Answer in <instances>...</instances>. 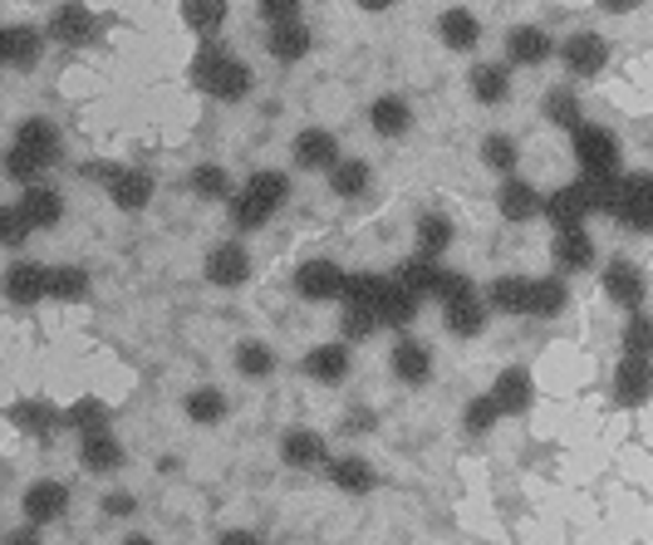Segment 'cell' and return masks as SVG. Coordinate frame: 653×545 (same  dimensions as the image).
Here are the masks:
<instances>
[{
  "label": "cell",
  "mask_w": 653,
  "mask_h": 545,
  "mask_svg": "<svg viewBox=\"0 0 653 545\" xmlns=\"http://www.w3.org/2000/svg\"><path fill=\"white\" fill-rule=\"evenodd\" d=\"M285 202H290V177L275 173V167H261V173H251L241 182V192L226 202V212H232L236 232H256V226H266Z\"/></svg>",
  "instance_id": "1"
},
{
  "label": "cell",
  "mask_w": 653,
  "mask_h": 545,
  "mask_svg": "<svg viewBox=\"0 0 653 545\" xmlns=\"http://www.w3.org/2000/svg\"><path fill=\"white\" fill-rule=\"evenodd\" d=\"M54 163H60V133H54V123L25 119V123L16 128V138H10L6 177H10V182H25V187H34L44 167H54Z\"/></svg>",
  "instance_id": "2"
},
{
  "label": "cell",
  "mask_w": 653,
  "mask_h": 545,
  "mask_svg": "<svg viewBox=\"0 0 653 545\" xmlns=\"http://www.w3.org/2000/svg\"><path fill=\"white\" fill-rule=\"evenodd\" d=\"M192 84H197L202 94L236 104V99L251 94V64L226 54L222 44H202V50L192 54Z\"/></svg>",
  "instance_id": "3"
},
{
  "label": "cell",
  "mask_w": 653,
  "mask_h": 545,
  "mask_svg": "<svg viewBox=\"0 0 653 545\" xmlns=\"http://www.w3.org/2000/svg\"><path fill=\"white\" fill-rule=\"evenodd\" d=\"M614 222L629 232H653V173H629L619 182Z\"/></svg>",
  "instance_id": "4"
},
{
  "label": "cell",
  "mask_w": 653,
  "mask_h": 545,
  "mask_svg": "<svg viewBox=\"0 0 653 545\" xmlns=\"http://www.w3.org/2000/svg\"><path fill=\"white\" fill-rule=\"evenodd\" d=\"M575 163L580 173L600 177V173H619V138L610 128H594V123H584L575 133Z\"/></svg>",
  "instance_id": "5"
},
{
  "label": "cell",
  "mask_w": 653,
  "mask_h": 545,
  "mask_svg": "<svg viewBox=\"0 0 653 545\" xmlns=\"http://www.w3.org/2000/svg\"><path fill=\"white\" fill-rule=\"evenodd\" d=\"M295 290L305 295V300H344V290H349V270L335 266V260H305L300 270H295Z\"/></svg>",
  "instance_id": "6"
},
{
  "label": "cell",
  "mask_w": 653,
  "mask_h": 545,
  "mask_svg": "<svg viewBox=\"0 0 653 545\" xmlns=\"http://www.w3.org/2000/svg\"><path fill=\"white\" fill-rule=\"evenodd\" d=\"M290 153H295V167H305V173H335V167L344 163L339 138L329 128H300Z\"/></svg>",
  "instance_id": "7"
},
{
  "label": "cell",
  "mask_w": 653,
  "mask_h": 545,
  "mask_svg": "<svg viewBox=\"0 0 653 545\" xmlns=\"http://www.w3.org/2000/svg\"><path fill=\"white\" fill-rule=\"evenodd\" d=\"M560 60H565V70L575 79H594L610 64V44H604V35H594V30H575L565 40V50H560Z\"/></svg>",
  "instance_id": "8"
},
{
  "label": "cell",
  "mask_w": 653,
  "mask_h": 545,
  "mask_svg": "<svg viewBox=\"0 0 653 545\" xmlns=\"http://www.w3.org/2000/svg\"><path fill=\"white\" fill-rule=\"evenodd\" d=\"M50 295V266L40 260H16L6 270V300L10 305H40Z\"/></svg>",
  "instance_id": "9"
},
{
  "label": "cell",
  "mask_w": 653,
  "mask_h": 545,
  "mask_svg": "<svg viewBox=\"0 0 653 545\" xmlns=\"http://www.w3.org/2000/svg\"><path fill=\"white\" fill-rule=\"evenodd\" d=\"M44 35L60 40V44H89L99 35V20H94V10L89 6H54Z\"/></svg>",
  "instance_id": "10"
},
{
  "label": "cell",
  "mask_w": 653,
  "mask_h": 545,
  "mask_svg": "<svg viewBox=\"0 0 653 545\" xmlns=\"http://www.w3.org/2000/svg\"><path fill=\"white\" fill-rule=\"evenodd\" d=\"M206 280L212 286H246V276H251V256H246V246H236V241H222V246H212L206 251Z\"/></svg>",
  "instance_id": "11"
},
{
  "label": "cell",
  "mask_w": 653,
  "mask_h": 545,
  "mask_svg": "<svg viewBox=\"0 0 653 545\" xmlns=\"http://www.w3.org/2000/svg\"><path fill=\"white\" fill-rule=\"evenodd\" d=\"M541 217L555 226V232H575V226H584V217H590V197H584L580 182H570V187H555L545 197Z\"/></svg>",
  "instance_id": "12"
},
{
  "label": "cell",
  "mask_w": 653,
  "mask_h": 545,
  "mask_svg": "<svg viewBox=\"0 0 653 545\" xmlns=\"http://www.w3.org/2000/svg\"><path fill=\"white\" fill-rule=\"evenodd\" d=\"M10 423H16L25 438H40V442H50V438L64 428V413H60V408H54V403H40V399H20V403H10Z\"/></svg>",
  "instance_id": "13"
},
{
  "label": "cell",
  "mask_w": 653,
  "mask_h": 545,
  "mask_svg": "<svg viewBox=\"0 0 653 545\" xmlns=\"http://www.w3.org/2000/svg\"><path fill=\"white\" fill-rule=\"evenodd\" d=\"M40 50H44V35L34 25L0 30V64H6V70H30V64H40Z\"/></svg>",
  "instance_id": "14"
},
{
  "label": "cell",
  "mask_w": 653,
  "mask_h": 545,
  "mask_svg": "<svg viewBox=\"0 0 653 545\" xmlns=\"http://www.w3.org/2000/svg\"><path fill=\"white\" fill-rule=\"evenodd\" d=\"M280 462L295 472H315V467H329L325 462V438L309 433V428H290L280 438Z\"/></svg>",
  "instance_id": "15"
},
{
  "label": "cell",
  "mask_w": 653,
  "mask_h": 545,
  "mask_svg": "<svg viewBox=\"0 0 653 545\" xmlns=\"http://www.w3.org/2000/svg\"><path fill=\"white\" fill-rule=\"evenodd\" d=\"M20 506H25V521H30V526L40 531V526H50V521H60V516H64V506H69V486H64V482H34Z\"/></svg>",
  "instance_id": "16"
},
{
  "label": "cell",
  "mask_w": 653,
  "mask_h": 545,
  "mask_svg": "<svg viewBox=\"0 0 653 545\" xmlns=\"http://www.w3.org/2000/svg\"><path fill=\"white\" fill-rule=\"evenodd\" d=\"M497 212L507 222H531V217H541L545 212V202H541V192L531 187V182H521V177H507L497 187Z\"/></svg>",
  "instance_id": "17"
},
{
  "label": "cell",
  "mask_w": 653,
  "mask_h": 545,
  "mask_svg": "<svg viewBox=\"0 0 653 545\" xmlns=\"http://www.w3.org/2000/svg\"><path fill=\"white\" fill-rule=\"evenodd\" d=\"M649 393H653V363L649 359H619L614 399L624 408H639V403H649Z\"/></svg>",
  "instance_id": "18"
},
{
  "label": "cell",
  "mask_w": 653,
  "mask_h": 545,
  "mask_svg": "<svg viewBox=\"0 0 653 545\" xmlns=\"http://www.w3.org/2000/svg\"><path fill=\"white\" fill-rule=\"evenodd\" d=\"M604 295H610L614 305H624L629 315H639V305H644V276H639V266L610 260V266H604Z\"/></svg>",
  "instance_id": "19"
},
{
  "label": "cell",
  "mask_w": 653,
  "mask_h": 545,
  "mask_svg": "<svg viewBox=\"0 0 653 545\" xmlns=\"http://www.w3.org/2000/svg\"><path fill=\"white\" fill-rule=\"evenodd\" d=\"M20 212L30 217L34 232H50V226H60V217H64V197L50 182H34V187L20 192Z\"/></svg>",
  "instance_id": "20"
},
{
  "label": "cell",
  "mask_w": 653,
  "mask_h": 545,
  "mask_svg": "<svg viewBox=\"0 0 653 545\" xmlns=\"http://www.w3.org/2000/svg\"><path fill=\"white\" fill-rule=\"evenodd\" d=\"M103 192H109V202L119 212H143L147 202H153V177H147L143 167H123V173L113 177Z\"/></svg>",
  "instance_id": "21"
},
{
  "label": "cell",
  "mask_w": 653,
  "mask_h": 545,
  "mask_svg": "<svg viewBox=\"0 0 653 545\" xmlns=\"http://www.w3.org/2000/svg\"><path fill=\"white\" fill-rule=\"evenodd\" d=\"M550 54H555V44L541 25H516L507 35V60L511 64H526V70H535V64H545Z\"/></svg>",
  "instance_id": "22"
},
{
  "label": "cell",
  "mask_w": 653,
  "mask_h": 545,
  "mask_svg": "<svg viewBox=\"0 0 653 545\" xmlns=\"http://www.w3.org/2000/svg\"><path fill=\"white\" fill-rule=\"evenodd\" d=\"M491 399H497L501 418H507V413H526V408H531V399H535L531 373H526V369H501L497 383H491Z\"/></svg>",
  "instance_id": "23"
},
{
  "label": "cell",
  "mask_w": 653,
  "mask_h": 545,
  "mask_svg": "<svg viewBox=\"0 0 653 545\" xmlns=\"http://www.w3.org/2000/svg\"><path fill=\"white\" fill-rule=\"evenodd\" d=\"M309 44H315V35H309L305 20H290V25H271L266 30V50L280 64H300L305 54H309Z\"/></svg>",
  "instance_id": "24"
},
{
  "label": "cell",
  "mask_w": 653,
  "mask_h": 545,
  "mask_svg": "<svg viewBox=\"0 0 653 545\" xmlns=\"http://www.w3.org/2000/svg\"><path fill=\"white\" fill-rule=\"evenodd\" d=\"M388 363H394V379L412 383V389L432 379V349L418 345V339H398V345H394V359H388Z\"/></svg>",
  "instance_id": "25"
},
{
  "label": "cell",
  "mask_w": 653,
  "mask_h": 545,
  "mask_svg": "<svg viewBox=\"0 0 653 545\" xmlns=\"http://www.w3.org/2000/svg\"><path fill=\"white\" fill-rule=\"evenodd\" d=\"M550 256H555L560 270H590L594 266V236L584 232V226H575V232H555Z\"/></svg>",
  "instance_id": "26"
},
{
  "label": "cell",
  "mask_w": 653,
  "mask_h": 545,
  "mask_svg": "<svg viewBox=\"0 0 653 545\" xmlns=\"http://www.w3.org/2000/svg\"><path fill=\"white\" fill-rule=\"evenodd\" d=\"M442 276H447V266H442V260H428V256H412V260L398 266V286L412 290L418 300H422V295H432V300H438Z\"/></svg>",
  "instance_id": "27"
},
{
  "label": "cell",
  "mask_w": 653,
  "mask_h": 545,
  "mask_svg": "<svg viewBox=\"0 0 653 545\" xmlns=\"http://www.w3.org/2000/svg\"><path fill=\"white\" fill-rule=\"evenodd\" d=\"M369 123H374V133H378V138H404V133L412 128V109H408V99H398V94L374 99Z\"/></svg>",
  "instance_id": "28"
},
{
  "label": "cell",
  "mask_w": 653,
  "mask_h": 545,
  "mask_svg": "<svg viewBox=\"0 0 653 545\" xmlns=\"http://www.w3.org/2000/svg\"><path fill=\"white\" fill-rule=\"evenodd\" d=\"M438 35H442L447 50H472V44L481 40V20L472 16V10L452 6V10H442L438 16Z\"/></svg>",
  "instance_id": "29"
},
{
  "label": "cell",
  "mask_w": 653,
  "mask_h": 545,
  "mask_svg": "<svg viewBox=\"0 0 653 545\" xmlns=\"http://www.w3.org/2000/svg\"><path fill=\"white\" fill-rule=\"evenodd\" d=\"M329 482H335L339 492H349V496H369L378 486V476H374V467L364 457H335L329 462Z\"/></svg>",
  "instance_id": "30"
},
{
  "label": "cell",
  "mask_w": 653,
  "mask_h": 545,
  "mask_svg": "<svg viewBox=\"0 0 653 545\" xmlns=\"http://www.w3.org/2000/svg\"><path fill=\"white\" fill-rule=\"evenodd\" d=\"M369 182H374V167L364 163V157H344L335 173H329V192H335L339 202H354L369 192Z\"/></svg>",
  "instance_id": "31"
},
{
  "label": "cell",
  "mask_w": 653,
  "mask_h": 545,
  "mask_svg": "<svg viewBox=\"0 0 653 545\" xmlns=\"http://www.w3.org/2000/svg\"><path fill=\"white\" fill-rule=\"evenodd\" d=\"M109 423H113V413H109V403H99V399H79V403L64 413V428H74L79 442L109 433Z\"/></svg>",
  "instance_id": "32"
},
{
  "label": "cell",
  "mask_w": 653,
  "mask_h": 545,
  "mask_svg": "<svg viewBox=\"0 0 653 545\" xmlns=\"http://www.w3.org/2000/svg\"><path fill=\"white\" fill-rule=\"evenodd\" d=\"M79 462H84L89 472H119L123 467V442L113 433L84 438V442H79Z\"/></svg>",
  "instance_id": "33"
},
{
  "label": "cell",
  "mask_w": 653,
  "mask_h": 545,
  "mask_svg": "<svg viewBox=\"0 0 653 545\" xmlns=\"http://www.w3.org/2000/svg\"><path fill=\"white\" fill-rule=\"evenodd\" d=\"M412 236H418V256L438 260L447 246H452V222H447L442 212H422L418 226H412Z\"/></svg>",
  "instance_id": "34"
},
{
  "label": "cell",
  "mask_w": 653,
  "mask_h": 545,
  "mask_svg": "<svg viewBox=\"0 0 653 545\" xmlns=\"http://www.w3.org/2000/svg\"><path fill=\"white\" fill-rule=\"evenodd\" d=\"M305 373L319 383H339L344 373H349V349L344 345H319L305 354Z\"/></svg>",
  "instance_id": "35"
},
{
  "label": "cell",
  "mask_w": 653,
  "mask_h": 545,
  "mask_svg": "<svg viewBox=\"0 0 653 545\" xmlns=\"http://www.w3.org/2000/svg\"><path fill=\"white\" fill-rule=\"evenodd\" d=\"M442 320H447V329H452L457 339H477L481 329H487V305H481L477 295H472V300L447 305V310H442Z\"/></svg>",
  "instance_id": "36"
},
{
  "label": "cell",
  "mask_w": 653,
  "mask_h": 545,
  "mask_svg": "<svg viewBox=\"0 0 653 545\" xmlns=\"http://www.w3.org/2000/svg\"><path fill=\"white\" fill-rule=\"evenodd\" d=\"M487 300H491V310L526 315V310H531V280H521V276H501L497 286L487 290Z\"/></svg>",
  "instance_id": "37"
},
{
  "label": "cell",
  "mask_w": 653,
  "mask_h": 545,
  "mask_svg": "<svg viewBox=\"0 0 653 545\" xmlns=\"http://www.w3.org/2000/svg\"><path fill=\"white\" fill-rule=\"evenodd\" d=\"M187 187L197 192L202 202H232V197H236V192H232V177H226V167H216V163H202V167H192Z\"/></svg>",
  "instance_id": "38"
},
{
  "label": "cell",
  "mask_w": 653,
  "mask_h": 545,
  "mask_svg": "<svg viewBox=\"0 0 653 545\" xmlns=\"http://www.w3.org/2000/svg\"><path fill=\"white\" fill-rule=\"evenodd\" d=\"M507 94H511V74L501 70V64H477L472 99H481V104H507Z\"/></svg>",
  "instance_id": "39"
},
{
  "label": "cell",
  "mask_w": 653,
  "mask_h": 545,
  "mask_svg": "<svg viewBox=\"0 0 653 545\" xmlns=\"http://www.w3.org/2000/svg\"><path fill=\"white\" fill-rule=\"evenodd\" d=\"M182 20H187L192 35L216 44V30L226 25V6H216V0H197V6H182Z\"/></svg>",
  "instance_id": "40"
},
{
  "label": "cell",
  "mask_w": 653,
  "mask_h": 545,
  "mask_svg": "<svg viewBox=\"0 0 653 545\" xmlns=\"http://www.w3.org/2000/svg\"><path fill=\"white\" fill-rule=\"evenodd\" d=\"M541 113L555 128H570V133H580L584 128V119H580V99L570 94V89H550V94L541 99Z\"/></svg>",
  "instance_id": "41"
},
{
  "label": "cell",
  "mask_w": 653,
  "mask_h": 545,
  "mask_svg": "<svg viewBox=\"0 0 653 545\" xmlns=\"http://www.w3.org/2000/svg\"><path fill=\"white\" fill-rule=\"evenodd\" d=\"M89 295V270L84 266H50V300H84Z\"/></svg>",
  "instance_id": "42"
},
{
  "label": "cell",
  "mask_w": 653,
  "mask_h": 545,
  "mask_svg": "<svg viewBox=\"0 0 653 545\" xmlns=\"http://www.w3.org/2000/svg\"><path fill=\"white\" fill-rule=\"evenodd\" d=\"M378 320H384L388 329H408L412 320H418V295L398 286V276H394V290H388L384 310H378Z\"/></svg>",
  "instance_id": "43"
},
{
  "label": "cell",
  "mask_w": 653,
  "mask_h": 545,
  "mask_svg": "<svg viewBox=\"0 0 653 545\" xmlns=\"http://www.w3.org/2000/svg\"><path fill=\"white\" fill-rule=\"evenodd\" d=\"M187 418H192L197 428L222 423V418H226V393H222V389H192V393H187Z\"/></svg>",
  "instance_id": "44"
},
{
  "label": "cell",
  "mask_w": 653,
  "mask_h": 545,
  "mask_svg": "<svg viewBox=\"0 0 653 545\" xmlns=\"http://www.w3.org/2000/svg\"><path fill=\"white\" fill-rule=\"evenodd\" d=\"M565 300H570V295H565V286H560V280H531V310H526V315H535V320H555V315L560 310H565Z\"/></svg>",
  "instance_id": "45"
},
{
  "label": "cell",
  "mask_w": 653,
  "mask_h": 545,
  "mask_svg": "<svg viewBox=\"0 0 653 545\" xmlns=\"http://www.w3.org/2000/svg\"><path fill=\"white\" fill-rule=\"evenodd\" d=\"M619 173H600V177H590V173H580V187H584V197H590V212H610L614 217V207H619Z\"/></svg>",
  "instance_id": "46"
},
{
  "label": "cell",
  "mask_w": 653,
  "mask_h": 545,
  "mask_svg": "<svg viewBox=\"0 0 653 545\" xmlns=\"http://www.w3.org/2000/svg\"><path fill=\"white\" fill-rule=\"evenodd\" d=\"M236 369L246 379H266V373H275V349H266L261 339H246V345H236Z\"/></svg>",
  "instance_id": "47"
},
{
  "label": "cell",
  "mask_w": 653,
  "mask_h": 545,
  "mask_svg": "<svg viewBox=\"0 0 653 545\" xmlns=\"http://www.w3.org/2000/svg\"><path fill=\"white\" fill-rule=\"evenodd\" d=\"M516 157H521V147H516V138H507V133H491L487 143H481V163L491 167V173H516Z\"/></svg>",
  "instance_id": "48"
},
{
  "label": "cell",
  "mask_w": 653,
  "mask_h": 545,
  "mask_svg": "<svg viewBox=\"0 0 653 545\" xmlns=\"http://www.w3.org/2000/svg\"><path fill=\"white\" fill-rule=\"evenodd\" d=\"M624 359H653V320H649V315H629V325H624Z\"/></svg>",
  "instance_id": "49"
},
{
  "label": "cell",
  "mask_w": 653,
  "mask_h": 545,
  "mask_svg": "<svg viewBox=\"0 0 653 545\" xmlns=\"http://www.w3.org/2000/svg\"><path fill=\"white\" fill-rule=\"evenodd\" d=\"M34 232L30 226V217L20 212V202H10V207H0V241L16 251V246H25V236Z\"/></svg>",
  "instance_id": "50"
},
{
  "label": "cell",
  "mask_w": 653,
  "mask_h": 545,
  "mask_svg": "<svg viewBox=\"0 0 653 545\" xmlns=\"http://www.w3.org/2000/svg\"><path fill=\"white\" fill-rule=\"evenodd\" d=\"M339 329H344V339H369V335H378V329H384V320H378L374 310H359V305H344Z\"/></svg>",
  "instance_id": "51"
},
{
  "label": "cell",
  "mask_w": 653,
  "mask_h": 545,
  "mask_svg": "<svg viewBox=\"0 0 653 545\" xmlns=\"http://www.w3.org/2000/svg\"><path fill=\"white\" fill-rule=\"evenodd\" d=\"M497 418H501V408H497V399H472L467 403V413H462V423L472 428V433H491V428H497Z\"/></svg>",
  "instance_id": "52"
},
{
  "label": "cell",
  "mask_w": 653,
  "mask_h": 545,
  "mask_svg": "<svg viewBox=\"0 0 653 545\" xmlns=\"http://www.w3.org/2000/svg\"><path fill=\"white\" fill-rule=\"evenodd\" d=\"M477 286H472V276H462V270H447L442 276V290H438V305L447 310V305H457V300H472Z\"/></svg>",
  "instance_id": "53"
},
{
  "label": "cell",
  "mask_w": 653,
  "mask_h": 545,
  "mask_svg": "<svg viewBox=\"0 0 653 545\" xmlns=\"http://www.w3.org/2000/svg\"><path fill=\"white\" fill-rule=\"evenodd\" d=\"M261 16H266L271 25H290V20H300V6H295V0H266Z\"/></svg>",
  "instance_id": "54"
},
{
  "label": "cell",
  "mask_w": 653,
  "mask_h": 545,
  "mask_svg": "<svg viewBox=\"0 0 653 545\" xmlns=\"http://www.w3.org/2000/svg\"><path fill=\"white\" fill-rule=\"evenodd\" d=\"M103 511H109V516H133L137 502L129 492H109V496H103Z\"/></svg>",
  "instance_id": "55"
},
{
  "label": "cell",
  "mask_w": 653,
  "mask_h": 545,
  "mask_svg": "<svg viewBox=\"0 0 653 545\" xmlns=\"http://www.w3.org/2000/svg\"><path fill=\"white\" fill-rule=\"evenodd\" d=\"M344 433H374V413H349L344 418Z\"/></svg>",
  "instance_id": "56"
},
{
  "label": "cell",
  "mask_w": 653,
  "mask_h": 545,
  "mask_svg": "<svg viewBox=\"0 0 653 545\" xmlns=\"http://www.w3.org/2000/svg\"><path fill=\"white\" fill-rule=\"evenodd\" d=\"M216 545H261L256 531H222V541Z\"/></svg>",
  "instance_id": "57"
},
{
  "label": "cell",
  "mask_w": 653,
  "mask_h": 545,
  "mask_svg": "<svg viewBox=\"0 0 653 545\" xmlns=\"http://www.w3.org/2000/svg\"><path fill=\"white\" fill-rule=\"evenodd\" d=\"M6 545H40V531H34V526H25V531H10Z\"/></svg>",
  "instance_id": "58"
},
{
  "label": "cell",
  "mask_w": 653,
  "mask_h": 545,
  "mask_svg": "<svg viewBox=\"0 0 653 545\" xmlns=\"http://www.w3.org/2000/svg\"><path fill=\"white\" fill-rule=\"evenodd\" d=\"M123 545H153V541H147V536H129V541H123Z\"/></svg>",
  "instance_id": "59"
}]
</instances>
